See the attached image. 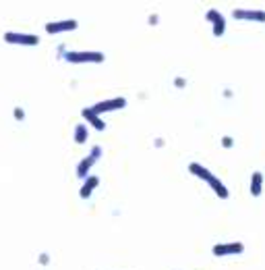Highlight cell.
<instances>
[{"instance_id": "7", "label": "cell", "mask_w": 265, "mask_h": 270, "mask_svg": "<svg viewBox=\"0 0 265 270\" xmlns=\"http://www.w3.org/2000/svg\"><path fill=\"white\" fill-rule=\"evenodd\" d=\"M100 156H102V148H100V146H94L92 152H90V156H85V158L77 164V177H79V179H85L87 175H90V171L94 168V164L98 162Z\"/></svg>"}, {"instance_id": "16", "label": "cell", "mask_w": 265, "mask_h": 270, "mask_svg": "<svg viewBox=\"0 0 265 270\" xmlns=\"http://www.w3.org/2000/svg\"><path fill=\"white\" fill-rule=\"evenodd\" d=\"M222 146L224 148H232L234 146V140L230 138V135H224V138H222Z\"/></svg>"}, {"instance_id": "13", "label": "cell", "mask_w": 265, "mask_h": 270, "mask_svg": "<svg viewBox=\"0 0 265 270\" xmlns=\"http://www.w3.org/2000/svg\"><path fill=\"white\" fill-rule=\"evenodd\" d=\"M87 135H90V133H87V127L83 125V123H79L77 127H75V144H85L87 142Z\"/></svg>"}, {"instance_id": "3", "label": "cell", "mask_w": 265, "mask_h": 270, "mask_svg": "<svg viewBox=\"0 0 265 270\" xmlns=\"http://www.w3.org/2000/svg\"><path fill=\"white\" fill-rule=\"evenodd\" d=\"M3 40L13 46H38L40 44V36H35V33H21V31H7Z\"/></svg>"}, {"instance_id": "15", "label": "cell", "mask_w": 265, "mask_h": 270, "mask_svg": "<svg viewBox=\"0 0 265 270\" xmlns=\"http://www.w3.org/2000/svg\"><path fill=\"white\" fill-rule=\"evenodd\" d=\"M147 23H149L151 27H155L157 23H160V15H157V13H151V15L147 17Z\"/></svg>"}, {"instance_id": "17", "label": "cell", "mask_w": 265, "mask_h": 270, "mask_svg": "<svg viewBox=\"0 0 265 270\" xmlns=\"http://www.w3.org/2000/svg\"><path fill=\"white\" fill-rule=\"evenodd\" d=\"M174 86H176V88H185V86H187L185 77H176V79H174Z\"/></svg>"}, {"instance_id": "1", "label": "cell", "mask_w": 265, "mask_h": 270, "mask_svg": "<svg viewBox=\"0 0 265 270\" xmlns=\"http://www.w3.org/2000/svg\"><path fill=\"white\" fill-rule=\"evenodd\" d=\"M189 173H191L193 177H197V179L205 181V183L209 185V187L216 191V195H218L220 199H228V197H230V191H228L226 185H224L214 173H211L209 168H205L203 164H199V162H191V164H189Z\"/></svg>"}, {"instance_id": "14", "label": "cell", "mask_w": 265, "mask_h": 270, "mask_svg": "<svg viewBox=\"0 0 265 270\" xmlns=\"http://www.w3.org/2000/svg\"><path fill=\"white\" fill-rule=\"evenodd\" d=\"M13 116H15L17 121H23V119H25V110H23L21 106H17V108L13 110Z\"/></svg>"}, {"instance_id": "11", "label": "cell", "mask_w": 265, "mask_h": 270, "mask_svg": "<svg viewBox=\"0 0 265 270\" xmlns=\"http://www.w3.org/2000/svg\"><path fill=\"white\" fill-rule=\"evenodd\" d=\"M98 185H100V179H98L96 175H87V177L83 179V185H81V189H79V195H81L83 199L92 197V193L96 191Z\"/></svg>"}, {"instance_id": "4", "label": "cell", "mask_w": 265, "mask_h": 270, "mask_svg": "<svg viewBox=\"0 0 265 270\" xmlns=\"http://www.w3.org/2000/svg\"><path fill=\"white\" fill-rule=\"evenodd\" d=\"M205 21L211 23V33H214L216 38H222L224 33H226V17H224L220 11L209 9V11L205 13Z\"/></svg>"}, {"instance_id": "18", "label": "cell", "mask_w": 265, "mask_h": 270, "mask_svg": "<svg viewBox=\"0 0 265 270\" xmlns=\"http://www.w3.org/2000/svg\"><path fill=\"white\" fill-rule=\"evenodd\" d=\"M164 146V140H155V148H162Z\"/></svg>"}, {"instance_id": "6", "label": "cell", "mask_w": 265, "mask_h": 270, "mask_svg": "<svg viewBox=\"0 0 265 270\" xmlns=\"http://www.w3.org/2000/svg\"><path fill=\"white\" fill-rule=\"evenodd\" d=\"M98 114H106V112H112V110H122V108H127V98H108V100H100V102H96L92 106Z\"/></svg>"}, {"instance_id": "5", "label": "cell", "mask_w": 265, "mask_h": 270, "mask_svg": "<svg viewBox=\"0 0 265 270\" xmlns=\"http://www.w3.org/2000/svg\"><path fill=\"white\" fill-rule=\"evenodd\" d=\"M79 27L77 19H62V21H48L44 25L48 36H56V33H68V31H75Z\"/></svg>"}, {"instance_id": "10", "label": "cell", "mask_w": 265, "mask_h": 270, "mask_svg": "<svg viewBox=\"0 0 265 270\" xmlns=\"http://www.w3.org/2000/svg\"><path fill=\"white\" fill-rule=\"evenodd\" d=\"M81 114H83V121H87L94 129H98V131H104V129H106V123L102 121V116H100L92 106H90V108H83Z\"/></svg>"}, {"instance_id": "8", "label": "cell", "mask_w": 265, "mask_h": 270, "mask_svg": "<svg viewBox=\"0 0 265 270\" xmlns=\"http://www.w3.org/2000/svg\"><path fill=\"white\" fill-rule=\"evenodd\" d=\"M244 251V243L242 241H232V243H218L211 247V254L216 258H224V256H238Z\"/></svg>"}, {"instance_id": "2", "label": "cell", "mask_w": 265, "mask_h": 270, "mask_svg": "<svg viewBox=\"0 0 265 270\" xmlns=\"http://www.w3.org/2000/svg\"><path fill=\"white\" fill-rule=\"evenodd\" d=\"M62 58L70 64H102L106 60L104 52H96V50H68Z\"/></svg>"}, {"instance_id": "12", "label": "cell", "mask_w": 265, "mask_h": 270, "mask_svg": "<svg viewBox=\"0 0 265 270\" xmlns=\"http://www.w3.org/2000/svg\"><path fill=\"white\" fill-rule=\"evenodd\" d=\"M249 191H251V195H253V197H259V195L263 193V173L255 171V173L251 175V185H249Z\"/></svg>"}, {"instance_id": "9", "label": "cell", "mask_w": 265, "mask_h": 270, "mask_svg": "<svg viewBox=\"0 0 265 270\" xmlns=\"http://www.w3.org/2000/svg\"><path fill=\"white\" fill-rule=\"evenodd\" d=\"M232 17L236 21H253V23H265V11L261 9H234Z\"/></svg>"}]
</instances>
